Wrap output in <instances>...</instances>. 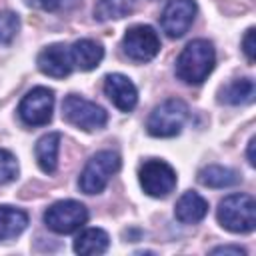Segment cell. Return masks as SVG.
<instances>
[{
  "instance_id": "obj_1",
  "label": "cell",
  "mask_w": 256,
  "mask_h": 256,
  "mask_svg": "<svg viewBox=\"0 0 256 256\" xmlns=\"http://www.w3.org/2000/svg\"><path fill=\"white\" fill-rule=\"evenodd\" d=\"M216 62V52L212 42L198 38L184 46L176 58V76L186 84H202L212 72Z\"/></svg>"
},
{
  "instance_id": "obj_2",
  "label": "cell",
  "mask_w": 256,
  "mask_h": 256,
  "mask_svg": "<svg viewBox=\"0 0 256 256\" xmlns=\"http://www.w3.org/2000/svg\"><path fill=\"white\" fill-rule=\"evenodd\" d=\"M218 222L234 234H248L256 228V202L250 194H230L218 204Z\"/></svg>"
},
{
  "instance_id": "obj_3",
  "label": "cell",
  "mask_w": 256,
  "mask_h": 256,
  "mask_svg": "<svg viewBox=\"0 0 256 256\" xmlns=\"http://www.w3.org/2000/svg\"><path fill=\"white\" fill-rule=\"evenodd\" d=\"M186 120H188L186 102H182L180 98H170V100H164L162 104H158L150 112V116L146 120V130L150 136L170 138L182 130Z\"/></svg>"
},
{
  "instance_id": "obj_4",
  "label": "cell",
  "mask_w": 256,
  "mask_h": 256,
  "mask_svg": "<svg viewBox=\"0 0 256 256\" xmlns=\"http://www.w3.org/2000/svg\"><path fill=\"white\" fill-rule=\"evenodd\" d=\"M120 170V156L112 150H102L96 152L84 166L80 178H78V186L84 194H100L108 180Z\"/></svg>"
},
{
  "instance_id": "obj_5",
  "label": "cell",
  "mask_w": 256,
  "mask_h": 256,
  "mask_svg": "<svg viewBox=\"0 0 256 256\" xmlns=\"http://www.w3.org/2000/svg\"><path fill=\"white\" fill-rule=\"evenodd\" d=\"M62 116L66 122H70L72 126L86 130V132L100 130L108 122V114L102 106H98L96 102H90L82 96H76V94H68L64 98Z\"/></svg>"
},
{
  "instance_id": "obj_6",
  "label": "cell",
  "mask_w": 256,
  "mask_h": 256,
  "mask_svg": "<svg viewBox=\"0 0 256 256\" xmlns=\"http://www.w3.org/2000/svg\"><path fill=\"white\" fill-rule=\"evenodd\" d=\"M88 220V210L78 200H58L44 212V224L56 234H72Z\"/></svg>"
},
{
  "instance_id": "obj_7",
  "label": "cell",
  "mask_w": 256,
  "mask_h": 256,
  "mask_svg": "<svg viewBox=\"0 0 256 256\" xmlns=\"http://www.w3.org/2000/svg\"><path fill=\"white\" fill-rule=\"evenodd\" d=\"M142 190L152 198H166L176 188V172L164 160H148L138 170Z\"/></svg>"
},
{
  "instance_id": "obj_8",
  "label": "cell",
  "mask_w": 256,
  "mask_h": 256,
  "mask_svg": "<svg viewBox=\"0 0 256 256\" xmlns=\"http://www.w3.org/2000/svg\"><path fill=\"white\" fill-rule=\"evenodd\" d=\"M54 92L46 86L32 88L18 106V116L26 126H44L52 120Z\"/></svg>"
},
{
  "instance_id": "obj_9",
  "label": "cell",
  "mask_w": 256,
  "mask_h": 256,
  "mask_svg": "<svg viewBox=\"0 0 256 256\" xmlns=\"http://www.w3.org/2000/svg\"><path fill=\"white\" fill-rule=\"evenodd\" d=\"M122 50L134 62H148L160 52V38L152 26L138 24L126 30L122 38Z\"/></svg>"
},
{
  "instance_id": "obj_10",
  "label": "cell",
  "mask_w": 256,
  "mask_h": 256,
  "mask_svg": "<svg viewBox=\"0 0 256 256\" xmlns=\"http://www.w3.org/2000/svg\"><path fill=\"white\" fill-rule=\"evenodd\" d=\"M196 2L194 0H168L164 12L160 16L162 30L170 38H182L194 22L196 16Z\"/></svg>"
},
{
  "instance_id": "obj_11",
  "label": "cell",
  "mask_w": 256,
  "mask_h": 256,
  "mask_svg": "<svg viewBox=\"0 0 256 256\" xmlns=\"http://www.w3.org/2000/svg\"><path fill=\"white\" fill-rule=\"evenodd\" d=\"M38 68L42 74L52 76V78H66L72 68V54H70V46L66 44H50L46 46L40 54H38Z\"/></svg>"
},
{
  "instance_id": "obj_12",
  "label": "cell",
  "mask_w": 256,
  "mask_h": 256,
  "mask_svg": "<svg viewBox=\"0 0 256 256\" xmlns=\"http://www.w3.org/2000/svg\"><path fill=\"white\" fill-rule=\"evenodd\" d=\"M104 94L122 112L134 110L138 102V90L134 82L124 74H108L104 78Z\"/></svg>"
},
{
  "instance_id": "obj_13",
  "label": "cell",
  "mask_w": 256,
  "mask_h": 256,
  "mask_svg": "<svg viewBox=\"0 0 256 256\" xmlns=\"http://www.w3.org/2000/svg\"><path fill=\"white\" fill-rule=\"evenodd\" d=\"M174 214L182 224H196L208 214V202L198 192L188 190L178 198Z\"/></svg>"
},
{
  "instance_id": "obj_14",
  "label": "cell",
  "mask_w": 256,
  "mask_h": 256,
  "mask_svg": "<svg viewBox=\"0 0 256 256\" xmlns=\"http://www.w3.org/2000/svg\"><path fill=\"white\" fill-rule=\"evenodd\" d=\"M70 54H72V62L76 68L88 72V70H94L102 58H104V48L96 42V40H90V38H82V40H76L72 46H70Z\"/></svg>"
},
{
  "instance_id": "obj_15",
  "label": "cell",
  "mask_w": 256,
  "mask_h": 256,
  "mask_svg": "<svg viewBox=\"0 0 256 256\" xmlns=\"http://www.w3.org/2000/svg\"><path fill=\"white\" fill-rule=\"evenodd\" d=\"M60 132H48L44 134L34 148L36 162L44 174H54L58 168V150H60Z\"/></svg>"
},
{
  "instance_id": "obj_16",
  "label": "cell",
  "mask_w": 256,
  "mask_h": 256,
  "mask_svg": "<svg viewBox=\"0 0 256 256\" xmlns=\"http://www.w3.org/2000/svg\"><path fill=\"white\" fill-rule=\"evenodd\" d=\"M110 246V236L102 228H86L74 240V252L82 256L104 254Z\"/></svg>"
},
{
  "instance_id": "obj_17",
  "label": "cell",
  "mask_w": 256,
  "mask_h": 256,
  "mask_svg": "<svg viewBox=\"0 0 256 256\" xmlns=\"http://www.w3.org/2000/svg\"><path fill=\"white\" fill-rule=\"evenodd\" d=\"M28 226V214L14 206H0V240L20 236Z\"/></svg>"
},
{
  "instance_id": "obj_18",
  "label": "cell",
  "mask_w": 256,
  "mask_h": 256,
  "mask_svg": "<svg viewBox=\"0 0 256 256\" xmlns=\"http://www.w3.org/2000/svg\"><path fill=\"white\" fill-rule=\"evenodd\" d=\"M198 182L202 186H208V188H230V186L240 182V176L232 168L210 164L198 172Z\"/></svg>"
},
{
  "instance_id": "obj_19",
  "label": "cell",
  "mask_w": 256,
  "mask_h": 256,
  "mask_svg": "<svg viewBox=\"0 0 256 256\" xmlns=\"http://www.w3.org/2000/svg\"><path fill=\"white\" fill-rule=\"evenodd\" d=\"M256 88H254V80L252 78H238L232 80L222 92H220V100L232 106H240V104H250L254 100Z\"/></svg>"
},
{
  "instance_id": "obj_20",
  "label": "cell",
  "mask_w": 256,
  "mask_h": 256,
  "mask_svg": "<svg viewBox=\"0 0 256 256\" xmlns=\"http://www.w3.org/2000/svg\"><path fill=\"white\" fill-rule=\"evenodd\" d=\"M132 4L130 0H102L96 6V18L98 20H110V18H122L130 12Z\"/></svg>"
},
{
  "instance_id": "obj_21",
  "label": "cell",
  "mask_w": 256,
  "mask_h": 256,
  "mask_svg": "<svg viewBox=\"0 0 256 256\" xmlns=\"http://www.w3.org/2000/svg\"><path fill=\"white\" fill-rule=\"evenodd\" d=\"M20 28V18L18 14L10 12V10H4L0 12V46L2 44H10L16 36Z\"/></svg>"
},
{
  "instance_id": "obj_22",
  "label": "cell",
  "mask_w": 256,
  "mask_h": 256,
  "mask_svg": "<svg viewBox=\"0 0 256 256\" xmlns=\"http://www.w3.org/2000/svg\"><path fill=\"white\" fill-rule=\"evenodd\" d=\"M18 176V162L16 156L4 148H0V184H8Z\"/></svg>"
},
{
  "instance_id": "obj_23",
  "label": "cell",
  "mask_w": 256,
  "mask_h": 256,
  "mask_svg": "<svg viewBox=\"0 0 256 256\" xmlns=\"http://www.w3.org/2000/svg\"><path fill=\"white\" fill-rule=\"evenodd\" d=\"M242 50L248 58V62H254L256 58V34H254V28H248L244 38H242Z\"/></svg>"
},
{
  "instance_id": "obj_24",
  "label": "cell",
  "mask_w": 256,
  "mask_h": 256,
  "mask_svg": "<svg viewBox=\"0 0 256 256\" xmlns=\"http://www.w3.org/2000/svg\"><path fill=\"white\" fill-rule=\"evenodd\" d=\"M26 6L30 8H38V10H44V12H52L58 8V0H22Z\"/></svg>"
},
{
  "instance_id": "obj_25",
  "label": "cell",
  "mask_w": 256,
  "mask_h": 256,
  "mask_svg": "<svg viewBox=\"0 0 256 256\" xmlns=\"http://www.w3.org/2000/svg\"><path fill=\"white\" fill-rule=\"evenodd\" d=\"M212 254H234V256H244L246 250L240 246H216L212 248Z\"/></svg>"
},
{
  "instance_id": "obj_26",
  "label": "cell",
  "mask_w": 256,
  "mask_h": 256,
  "mask_svg": "<svg viewBox=\"0 0 256 256\" xmlns=\"http://www.w3.org/2000/svg\"><path fill=\"white\" fill-rule=\"evenodd\" d=\"M254 144H256V138H250V142H248V162H250V166L256 164V158H254Z\"/></svg>"
}]
</instances>
